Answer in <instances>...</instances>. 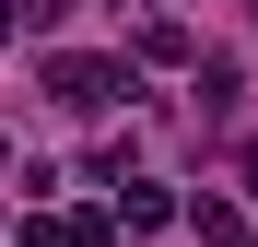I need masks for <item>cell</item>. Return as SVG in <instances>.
<instances>
[{
    "label": "cell",
    "instance_id": "cell-1",
    "mask_svg": "<svg viewBox=\"0 0 258 247\" xmlns=\"http://www.w3.org/2000/svg\"><path fill=\"white\" fill-rule=\"evenodd\" d=\"M47 94H59V106H106L117 71H106V59H47Z\"/></svg>",
    "mask_w": 258,
    "mask_h": 247
},
{
    "label": "cell",
    "instance_id": "cell-3",
    "mask_svg": "<svg viewBox=\"0 0 258 247\" xmlns=\"http://www.w3.org/2000/svg\"><path fill=\"white\" fill-rule=\"evenodd\" d=\"M246 188H258V141H246Z\"/></svg>",
    "mask_w": 258,
    "mask_h": 247
},
{
    "label": "cell",
    "instance_id": "cell-2",
    "mask_svg": "<svg viewBox=\"0 0 258 247\" xmlns=\"http://www.w3.org/2000/svg\"><path fill=\"white\" fill-rule=\"evenodd\" d=\"M200 235H211V247H246V212H235V200H223V188H211V200H200Z\"/></svg>",
    "mask_w": 258,
    "mask_h": 247
}]
</instances>
